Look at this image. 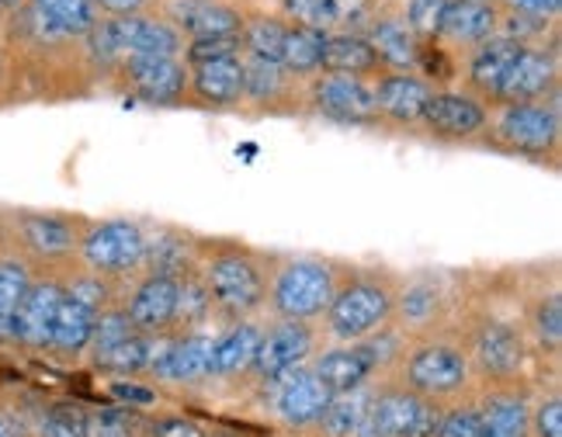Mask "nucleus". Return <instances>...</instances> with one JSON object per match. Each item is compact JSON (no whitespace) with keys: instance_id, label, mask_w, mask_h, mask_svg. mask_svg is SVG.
<instances>
[{"instance_id":"nucleus-34","label":"nucleus","mask_w":562,"mask_h":437,"mask_svg":"<svg viewBox=\"0 0 562 437\" xmlns=\"http://www.w3.org/2000/svg\"><path fill=\"white\" fill-rule=\"evenodd\" d=\"M372 396L364 389H351V392H337V396L330 400V406L323 410V430H327L330 437H355L364 410H369Z\"/></svg>"},{"instance_id":"nucleus-52","label":"nucleus","mask_w":562,"mask_h":437,"mask_svg":"<svg viewBox=\"0 0 562 437\" xmlns=\"http://www.w3.org/2000/svg\"><path fill=\"white\" fill-rule=\"evenodd\" d=\"M486 4H493V0H486Z\"/></svg>"},{"instance_id":"nucleus-43","label":"nucleus","mask_w":562,"mask_h":437,"mask_svg":"<svg viewBox=\"0 0 562 437\" xmlns=\"http://www.w3.org/2000/svg\"><path fill=\"white\" fill-rule=\"evenodd\" d=\"M435 437H483V421L475 410H451L448 417H438Z\"/></svg>"},{"instance_id":"nucleus-14","label":"nucleus","mask_w":562,"mask_h":437,"mask_svg":"<svg viewBox=\"0 0 562 437\" xmlns=\"http://www.w3.org/2000/svg\"><path fill=\"white\" fill-rule=\"evenodd\" d=\"M63 299V281L46 274V278H32V285L21 299L18 313L11 320V334L8 340H14L18 347H29V351H46L49 337H53V323H56V310Z\"/></svg>"},{"instance_id":"nucleus-2","label":"nucleus","mask_w":562,"mask_h":437,"mask_svg":"<svg viewBox=\"0 0 562 437\" xmlns=\"http://www.w3.org/2000/svg\"><path fill=\"white\" fill-rule=\"evenodd\" d=\"M337 292V271L323 257H289L271 278L268 302L278 320L310 323L327 313Z\"/></svg>"},{"instance_id":"nucleus-9","label":"nucleus","mask_w":562,"mask_h":437,"mask_svg":"<svg viewBox=\"0 0 562 437\" xmlns=\"http://www.w3.org/2000/svg\"><path fill=\"white\" fill-rule=\"evenodd\" d=\"M128 94L143 104H181L188 98V67L181 56H128L115 67Z\"/></svg>"},{"instance_id":"nucleus-18","label":"nucleus","mask_w":562,"mask_h":437,"mask_svg":"<svg viewBox=\"0 0 562 437\" xmlns=\"http://www.w3.org/2000/svg\"><path fill=\"white\" fill-rule=\"evenodd\" d=\"M313 355V330L306 323L295 320H281L271 334L261 337V347H257L254 358V371L261 379H285L295 368L306 365V358Z\"/></svg>"},{"instance_id":"nucleus-45","label":"nucleus","mask_w":562,"mask_h":437,"mask_svg":"<svg viewBox=\"0 0 562 437\" xmlns=\"http://www.w3.org/2000/svg\"><path fill=\"white\" fill-rule=\"evenodd\" d=\"M42 437H83V417L77 410L59 406L42 421Z\"/></svg>"},{"instance_id":"nucleus-31","label":"nucleus","mask_w":562,"mask_h":437,"mask_svg":"<svg viewBox=\"0 0 562 437\" xmlns=\"http://www.w3.org/2000/svg\"><path fill=\"white\" fill-rule=\"evenodd\" d=\"M32 278V260L25 254H0V340H8L11 320L21 299H25Z\"/></svg>"},{"instance_id":"nucleus-6","label":"nucleus","mask_w":562,"mask_h":437,"mask_svg":"<svg viewBox=\"0 0 562 437\" xmlns=\"http://www.w3.org/2000/svg\"><path fill=\"white\" fill-rule=\"evenodd\" d=\"M493 136L521 157H549L559 146V112L549 101H504Z\"/></svg>"},{"instance_id":"nucleus-25","label":"nucleus","mask_w":562,"mask_h":437,"mask_svg":"<svg viewBox=\"0 0 562 437\" xmlns=\"http://www.w3.org/2000/svg\"><path fill=\"white\" fill-rule=\"evenodd\" d=\"M281 385H278V400H274V406H278V413L285 417L289 424H316L319 417H323V410L330 406V400H334V392L319 382V376L313 368H295L292 376H285V379H278Z\"/></svg>"},{"instance_id":"nucleus-5","label":"nucleus","mask_w":562,"mask_h":437,"mask_svg":"<svg viewBox=\"0 0 562 437\" xmlns=\"http://www.w3.org/2000/svg\"><path fill=\"white\" fill-rule=\"evenodd\" d=\"M101 310H104V285L98 274H80L74 281H63V299L56 310L49 351L67 358L88 351Z\"/></svg>"},{"instance_id":"nucleus-4","label":"nucleus","mask_w":562,"mask_h":437,"mask_svg":"<svg viewBox=\"0 0 562 437\" xmlns=\"http://www.w3.org/2000/svg\"><path fill=\"white\" fill-rule=\"evenodd\" d=\"M80 257L98 278H115L143 268L146 260V233L133 218H108L83 229Z\"/></svg>"},{"instance_id":"nucleus-35","label":"nucleus","mask_w":562,"mask_h":437,"mask_svg":"<svg viewBox=\"0 0 562 437\" xmlns=\"http://www.w3.org/2000/svg\"><path fill=\"white\" fill-rule=\"evenodd\" d=\"M483 437H525L528 430V406L514 396H496L483 406Z\"/></svg>"},{"instance_id":"nucleus-41","label":"nucleus","mask_w":562,"mask_h":437,"mask_svg":"<svg viewBox=\"0 0 562 437\" xmlns=\"http://www.w3.org/2000/svg\"><path fill=\"white\" fill-rule=\"evenodd\" d=\"M184 67L191 63H212V59H233V56H244V42L240 35H226V38H191L184 42Z\"/></svg>"},{"instance_id":"nucleus-48","label":"nucleus","mask_w":562,"mask_h":437,"mask_svg":"<svg viewBox=\"0 0 562 437\" xmlns=\"http://www.w3.org/2000/svg\"><path fill=\"white\" fill-rule=\"evenodd\" d=\"M157 437H205L199 424H191V421H181V417H170V421H160L154 427Z\"/></svg>"},{"instance_id":"nucleus-1","label":"nucleus","mask_w":562,"mask_h":437,"mask_svg":"<svg viewBox=\"0 0 562 437\" xmlns=\"http://www.w3.org/2000/svg\"><path fill=\"white\" fill-rule=\"evenodd\" d=\"M393 310H396L393 281L382 274H355L344 285H337L327 305V323L337 340L355 344V340H369L375 330H382Z\"/></svg>"},{"instance_id":"nucleus-22","label":"nucleus","mask_w":562,"mask_h":437,"mask_svg":"<svg viewBox=\"0 0 562 437\" xmlns=\"http://www.w3.org/2000/svg\"><path fill=\"white\" fill-rule=\"evenodd\" d=\"M496 14H501L496 4H486V0H448L435 42L469 53L496 35Z\"/></svg>"},{"instance_id":"nucleus-20","label":"nucleus","mask_w":562,"mask_h":437,"mask_svg":"<svg viewBox=\"0 0 562 437\" xmlns=\"http://www.w3.org/2000/svg\"><path fill=\"white\" fill-rule=\"evenodd\" d=\"M382 355H385V347L379 340H355V344H344V347L327 351L316 361L313 371L319 376V382L337 396V392L361 389L364 379L379 368V361H385Z\"/></svg>"},{"instance_id":"nucleus-39","label":"nucleus","mask_w":562,"mask_h":437,"mask_svg":"<svg viewBox=\"0 0 562 437\" xmlns=\"http://www.w3.org/2000/svg\"><path fill=\"white\" fill-rule=\"evenodd\" d=\"M448 0H403L400 14L406 21V29L414 32L420 42H435L438 29H441V18H445Z\"/></svg>"},{"instance_id":"nucleus-24","label":"nucleus","mask_w":562,"mask_h":437,"mask_svg":"<svg viewBox=\"0 0 562 437\" xmlns=\"http://www.w3.org/2000/svg\"><path fill=\"white\" fill-rule=\"evenodd\" d=\"M188 94L212 108H233L244 101V56L191 63L188 67Z\"/></svg>"},{"instance_id":"nucleus-37","label":"nucleus","mask_w":562,"mask_h":437,"mask_svg":"<svg viewBox=\"0 0 562 437\" xmlns=\"http://www.w3.org/2000/svg\"><path fill=\"white\" fill-rule=\"evenodd\" d=\"M278 18L289 25L337 32V0H278Z\"/></svg>"},{"instance_id":"nucleus-29","label":"nucleus","mask_w":562,"mask_h":437,"mask_svg":"<svg viewBox=\"0 0 562 437\" xmlns=\"http://www.w3.org/2000/svg\"><path fill=\"white\" fill-rule=\"evenodd\" d=\"M261 337L265 334L247 320L229 326L223 337H215V344H212V376H236V371L254 368Z\"/></svg>"},{"instance_id":"nucleus-12","label":"nucleus","mask_w":562,"mask_h":437,"mask_svg":"<svg viewBox=\"0 0 562 437\" xmlns=\"http://www.w3.org/2000/svg\"><path fill=\"white\" fill-rule=\"evenodd\" d=\"M420 125L438 139H472L490 125V108L472 91H430Z\"/></svg>"},{"instance_id":"nucleus-11","label":"nucleus","mask_w":562,"mask_h":437,"mask_svg":"<svg viewBox=\"0 0 562 437\" xmlns=\"http://www.w3.org/2000/svg\"><path fill=\"white\" fill-rule=\"evenodd\" d=\"M18 14L25 18L29 35L42 42V46L83 42L101 18L94 0H29Z\"/></svg>"},{"instance_id":"nucleus-40","label":"nucleus","mask_w":562,"mask_h":437,"mask_svg":"<svg viewBox=\"0 0 562 437\" xmlns=\"http://www.w3.org/2000/svg\"><path fill=\"white\" fill-rule=\"evenodd\" d=\"M212 313V299L202 285V278L188 271L178 278V316L175 323H202Z\"/></svg>"},{"instance_id":"nucleus-51","label":"nucleus","mask_w":562,"mask_h":437,"mask_svg":"<svg viewBox=\"0 0 562 437\" xmlns=\"http://www.w3.org/2000/svg\"><path fill=\"white\" fill-rule=\"evenodd\" d=\"M0 80H4V56H0Z\"/></svg>"},{"instance_id":"nucleus-13","label":"nucleus","mask_w":562,"mask_h":437,"mask_svg":"<svg viewBox=\"0 0 562 437\" xmlns=\"http://www.w3.org/2000/svg\"><path fill=\"white\" fill-rule=\"evenodd\" d=\"M469 379V358L456 344H424L406 361V382L417 396H448L459 392Z\"/></svg>"},{"instance_id":"nucleus-27","label":"nucleus","mask_w":562,"mask_h":437,"mask_svg":"<svg viewBox=\"0 0 562 437\" xmlns=\"http://www.w3.org/2000/svg\"><path fill=\"white\" fill-rule=\"evenodd\" d=\"M212 344H215V337H205V334L167 340L164 355L157 358V365L149 371H154L157 379H167V382L205 379V376H212Z\"/></svg>"},{"instance_id":"nucleus-50","label":"nucleus","mask_w":562,"mask_h":437,"mask_svg":"<svg viewBox=\"0 0 562 437\" xmlns=\"http://www.w3.org/2000/svg\"><path fill=\"white\" fill-rule=\"evenodd\" d=\"M29 0H0V14H18Z\"/></svg>"},{"instance_id":"nucleus-17","label":"nucleus","mask_w":562,"mask_h":437,"mask_svg":"<svg viewBox=\"0 0 562 437\" xmlns=\"http://www.w3.org/2000/svg\"><path fill=\"white\" fill-rule=\"evenodd\" d=\"M555 83H559L555 42H549V46H521L496 101H546L555 91Z\"/></svg>"},{"instance_id":"nucleus-46","label":"nucleus","mask_w":562,"mask_h":437,"mask_svg":"<svg viewBox=\"0 0 562 437\" xmlns=\"http://www.w3.org/2000/svg\"><path fill=\"white\" fill-rule=\"evenodd\" d=\"M535 434L538 437H562V403H559V396L546 400L535 410Z\"/></svg>"},{"instance_id":"nucleus-10","label":"nucleus","mask_w":562,"mask_h":437,"mask_svg":"<svg viewBox=\"0 0 562 437\" xmlns=\"http://www.w3.org/2000/svg\"><path fill=\"white\" fill-rule=\"evenodd\" d=\"M310 104L323 119L340 125H372L379 122L375 91L364 77H344V74H319L310 83Z\"/></svg>"},{"instance_id":"nucleus-49","label":"nucleus","mask_w":562,"mask_h":437,"mask_svg":"<svg viewBox=\"0 0 562 437\" xmlns=\"http://www.w3.org/2000/svg\"><path fill=\"white\" fill-rule=\"evenodd\" d=\"M0 437H18V427H14V421L8 417V413H0Z\"/></svg>"},{"instance_id":"nucleus-30","label":"nucleus","mask_w":562,"mask_h":437,"mask_svg":"<svg viewBox=\"0 0 562 437\" xmlns=\"http://www.w3.org/2000/svg\"><path fill=\"white\" fill-rule=\"evenodd\" d=\"M285 32H289V21L285 18L268 14V11H254V14L244 11V32H240L244 56L265 59V63H278V67H281Z\"/></svg>"},{"instance_id":"nucleus-15","label":"nucleus","mask_w":562,"mask_h":437,"mask_svg":"<svg viewBox=\"0 0 562 437\" xmlns=\"http://www.w3.org/2000/svg\"><path fill=\"white\" fill-rule=\"evenodd\" d=\"M160 14L181 32L184 42L226 38L244 32V11L229 0H164Z\"/></svg>"},{"instance_id":"nucleus-16","label":"nucleus","mask_w":562,"mask_h":437,"mask_svg":"<svg viewBox=\"0 0 562 437\" xmlns=\"http://www.w3.org/2000/svg\"><path fill=\"white\" fill-rule=\"evenodd\" d=\"M372 91H375L379 119H389L396 125H417L435 83L417 70H382L379 80L372 83Z\"/></svg>"},{"instance_id":"nucleus-23","label":"nucleus","mask_w":562,"mask_h":437,"mask_svg":"<svg viewBox=\"0 0 562 437\" xmlns=\"http://www.w3.org/2000/svg\"><path fill=\"white\" fill-rule=\"evenodd\" d=\"M517 53H521V46L504 35H493L465 53V80L475 91V98H501Z\"/></svg>"},{"instance_id":"nucleus-44","label":"nucleus","mask_w":562,"mask_h":437,"mask_svg":"<svg viewBox=\"0 0 562 437\" xmlns=\"http://www.w3.org/2000/svg\"><path fill=\"white\" fill-rule=\"evenodd\" d=\"M501 11L525 14V18H542V21H559L562 0H493Z\"/></svg>"},{"instance_id":"nucleus-32","label":"nucleus","mask_w":562,"mask_h":437,"mask_svg":"<svg viewBox=\"0 0 562 437\" xmlns=\"http://www.w3.org/2000/svg\"><path fill=\"white\" fill-rule=\"evenodd\" d=\"M323 38H327V32H319V29L289 25V32H285V49H281V70H285L289 77H295V80L319 74Z\"/></svg>"},{"instance_id":"nucleus-33","label":"nucleus","mask_w":562,"mask_h":437,"mask_svg":"<svg viewBox=\"0 0 562 437\" xmlns=\"http://www.w3.org/2000/svg\"><path fill=\"white\" fill-rule=\"evenodd\" d=\"M295 77H289L278 63H265V59H254L244 56V98L254 104H278L281 94L289 91V83Z\"/></svg>"},{"instance_id":"nucleus-28","label":"nucleus","mask_w":562,"mask_h":437,"mask_svg":"<svg viewBox=\"0 0 562 437\" xmlns=\"http://www.w3.org/2000/svg\"><path fill=\"white\" fill-rule=\"evenodd\" d=\"M475 361L493 376H510L525 361V337L510 323L490 320L475 330Z\"/></svg>"},{"instance_id":"nucleus-38","label":"nucleus","mask_w":562,"mask_h":437,"mask_svg":"<svg viewBox=\"0 0 562 437\" xmlns=\"http://www.w3.org/2000/svg\"><path fill=\"white\" fill-rule=\"evenodd\" d=\"M438 305H441V292H438L435 281H427V278H420V281H414V285H406L403 292H396V310L409 323L435 320Z\"/></svg>"},{"instance_id":"nucleus-26","label":"nucleus","mask_w":562,"mask_h":437,"mask_svg":"<svg viewBox=\"0 0 562 437\" xmlns=\"http://www.w3.org/2000/svg\"><path fill=\"white\" fill-rule=\"evenodd\" d=\"M319 74H344V77H364L382 74V63L369 38L358 32H327L319 56Z\"/></svg>"},{"instance_id":"nucleus-21","label":"nucleus","mask_w":562,"mask_h":437,"mask_svg":"<svg viewBox=\"0 0 562 437\" xmlns=\"http://www.w3.org/2000/svg\"><path fill=\"white\" fill-rule=\"evenodd\" d=\"M125 316L139 334H160L178 316V278L146 274L125 302Z\"/></svg>"},{"instance_id":"nucleus-7","label":"nucleus","mask_w":562,"mask_h":437,"mask_svg":"<svg viewBox=\"0 0 562 437\" xmlns=\"http://www.w3.org/2000/svg\"><path fill=\"white\" fill-rule=\"evenodd\" d=\"M83 226L77 215L67 212H18L14 215V244L18 254L42 265H63L80 254Z\"/></svg>"},{"instance_id":"nucleus-8","label":"nucleus","mask_w":562,"mask_h":437,"mask_svg":"<svg viewBox=\"0 0 562 437\" xmlns=\"http://www.w3.org/2000/svg\"><path fill=\"white\" fill-rule=\"evenodd\" d=\"M438 410L417 392H385L372 400L355 437H435Z\"/></svg>"},{"instance_id":"nucleus-42","label":"nucleus","mask_w":562,"mask_h":437,"mask_svg":"<svg viewBox=\"0 0 562 437\" xmlns=\"http://www.w3.org/2000/svg\"><path fill=\"white\" fill-rule=\"evenodd\" d=\"M531 326H535V337L546 347H559V340H562V302H559V295H549L535 305Z\"/></svg>"},{"instance_id":"nucleus-19","label":"nucleus","mask_w":562,"mask_h":437,"mask_svg":"<svg viewBox=\"0 0 562 437\" xmlns=\"http://www.w3.org/2000/svg\"><path fill=\"white\" fill-rule=\"evenodd\" d=\"M364 38L375 49L382 70H417L420 67V49L424 42L406 29L400 8H375Z\"/></svg>"},{"instance_id":"nucleus-47","label":"nucleus","mask_w":562,"mask_h":437,"mask_svg":"<svg viewBox=\"0 0 562 437\" xmlns=\"http://www.w3.org/2000/svg\"><path fill=\"white\" fill-rule=\"evenodd\" d=\"M157 0H94L98 14H108V18H122V14H146L154 11Z\"/></svg>"},{"instance_id":"nucleus-3","label":"nucleus","mask_w":562,"mask_h":437,"mask_svg":"<svg viewBox=\"0 0 562 437\" xmlns=\"http://www.w3.org/2000/svg\"><path fill=\"white\" fill-rule=\"evenodd\" d=\"M199 278H202V285H205L215 310L233 320H244L265 305L268 278H265L261 265H257V257L240 247H226V250L209 254Z\"/></svg>"},{"instance_id":"nucleus-36","label":"nucleus","mask_w":562,"mask_h":437,"mask_svg":"<svg viewBox=\"0 0 562 437\" xmlns=\"http://www.w3.org/2000/svg\"><path fill=\"white\" fill-rule=\"evenodd\" d=\"M139 330L133 323H128L125 310H101L98 313V323H94V334H91V351H94V361L101 365L112 351H119V347L125 340H133Z\"/></svg>"}]
</instances>
